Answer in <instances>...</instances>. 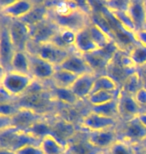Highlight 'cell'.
I'll return each instance as SVG.
<instances>
[{
	"instance_id": "1",
	"label": "cell",
	"mask_w": 146,
	"mask_h": 154,
	"mask_svg": "<svg viewBox=\"0 0 146 154\" xmlns=\"http://www.w3.org/2000/svg\"><path fill=\"white\" fill-rule=\"evenodd\" d=\"M38 139L30 132L20 130L16 127H8L0 130V148H7L17 151L27 145H40Z\"/></svg>"
},
{
	"instance_id": "2",
	"label": "cell",
	"mask_w": 146,
	"mask_h": 154,
	"mask_svg": "<svg viewBox=\"0 0 146 154\" xmlns=\"http://www.w3.org/2000/svg\"><path fill=\"white\" fill-rule=\"evenodd\" d=\"M33 81L34 79L31 75L22 74L13 70L1 72V87L17 99L25 95Z\"/></svg>"
},
{
	"instance_id": "3",
	"label": "cell",
	"mask_w": 146,
	"mask_h": 154,
	"mask_svg": "<svg viewBox=\"0 0 146 154\" xmlns=\"http://www.w3.org/2000/svg\"><path fill=\"white\" fill-rule=\"evenodd\" d=\"M49 18L53 20L60 28H67L71 29L75 32H78L85 27L89 26L91 23V16L84 13L83 11L78 9L68 12V13L57 15L49 12Z\"/></svg>"
},
{
	"instance_id": "4",
	"label": "cell",
	"mask_w": 146,
	"mask_h": 154,
	"mask_svg": "<svg viewBox=\"0 0 146 154\" xmlns=\"http://www.w3.org/2000/svg\"><path fill=\"white\" fill-rule=\"evenodd\" d=\"M28 45H32V50L27 51L31 54H36L37 56L44 59L47 62L51 63L55 67L59 66L72 52L75 50H66L58 47L52 42L42 43V44H33L32 42H29Z\"/></svg>"
},
{
	"instance_id": "5",
	"label": "cell",
	"mask_w": 146,
	"mask_h": 154,
	"mask_svg": "<svg viewBox=\"0 0 146 154\" xmlns=\"http://www.w3.org/2000/svg\"><path fill=\"white\" fill-rule=\"evenodd\" d=\"M59 27L57 24L51 20L50 18H46L41 22L29 27L30 39L33 44H42V43L51 42V40L56 35Z\"/></svg>"
},
{
	"instance_id": "6",
	"label": "cell",
	"mask_w": 146,
	"mask_h": 154,
	"mask_svg": "<svg viewBox=\"0 0 146 154\" xmlns=\"http://www.w3.org/2000/svg\"><path fill=\"white\" fill-rule=\"evenodd\" d=\"M8 20V31L16 51H26L31 41L29 27L21 20Z\"/></svg>"
},
{
	"instance_id": "7",
	"label": "cell",
	"mask_w": 146,
	"mask_h": 154,
	"mask_svg": "<svg viewBox=\"0 0 146 154\" xmlns=\"http://www.w3.org/2000/svg\"><path fill=\"white\" fill-rule=\"evenodd\" d=\"M29 54L30 61V75L34 80L44 82L47 80H52L56 71V67L44 59L37 56L36 54Z\"/></svg>"
},
{
	"instance_id": "8",
	"label": "cell",
	"mask_w": 146,
	"mask_h": 154,
	"mask_svg": "<svg viewBox=\"0 0 146 154\" xmlns=\"http://www.w3.org/2000/svg\"><path fill=\"white\" fill-rule=\"evenodd\" d=\"M16 49L10 38L8 27L5 24L1 25L0 30V63H1V72L10 70L11 61Z\"/></svg>"
},
{
	"instance_id": "9",
	"label": "cell",
	"mask_w": 146,
	"mask_h": 154,
	"mask_svg": "<svg viewBox=\"0 0 146 154\" xmlns=\"http://www.w3.org/2000/svg\"><path fill=\"white\" fill-rule=\"evenodd\" d=\"M122 135L123 140L135 145V144L143 142L146 139V128L136 116L134 118L124 121Z\"/></svg>"
},
{
	"instance_id": "10",
	"label": "cell",
	"mask_w": 146,
	"mask_h": 154,
	"mask_svg": "<svg viewBox=\"0 0 146 154\" xmlns=\"http://www.w3.org/2000/svg\"><path fill=\"white\" fill-rule=\"evenodd\" d=\"M35 3V1L29 0H11L1 7V14L8 19L20 20L29 13Z\"/></svg>"
},
{
	"instance_id": "11",
	"label": "cell",
	"mask_w": 146,
	"mask_h": 154,
	"mask_svg": "<svg viewBox=\"0 0 146 154\" xmlns=\"http://www.w3.org/2000/svg\"><path fill=\"white\" fill-rule=\"evenodd\" d=\"M117 123L118 120L99 115L97 113H94L92 111H89L81 120V126L85 129H87L88 132H95L116 128Z\"/></svg>"
},
{
	"instance_id": "12",
	"label": "cell",
	"mask_w": 146,
	"mask_h": 154,
	"mask_svg": "<svg viewBox=\"0 0 146 154\" xmlns=\"http://www.w3.org/2000/svg\"><path fill=\"white\" fill-rule=\"evenodd\" d=\"M118 107H119L120 119L127 120L134 118L140 113V106L136 102L134 96L121 88L118 95Z\"/></svg>"
},
{
	"instance_id": "13",
	"label": "cell",
	"mask_w": 146,
	"mask_h": 154,
	"mask_svg": "<svg viewBox=\"0 0 146 154\" xmlns=\"http://www.w3.org/2000/svg\"><path fill=\"white\" fill-rule=\"evenodd\" d=\"M56 68L67 70L77 76L86 74V73H93L84 56L75 50Z\"/></svg>"
},
{
	"instance_id": "14",
	"label": "cell",
	"mask_w": 146,
	"mask_h": 154,
	"mask_svg": "<svg viewBox=\"0 0 146 154\" xmlns=\"http://www.w3.org/2000/svg\"><path fill=\"white\" fill-rule=\"evenodd\" d=\"M86 136H87L88 141L93 146L100 150H108L115 141L119 139L116 128L95 132H88L86 134Z\"/></svg>"
},
{
	"instance_id": "15",
	"label": "cell",
	"mask_w": 146,
	"mask_h": 154,
	"mask_svg": "<svg viewBox=\"0 0 146 154\" xmlns=\"http://www.w3.org/2000/svg\"><path fill=\"white\" fill-rule=\"evenodd\" d=\"M40 119H42L40 113L29 107L20 106L16 114L11 117L12 127H16L20 130H27L31 125Z\"/></svg>"
},
{
	"instance_id": "16",
	"label": "cell",
	"mask_w": 146,
	"mask_h": 154,
	"mask_svg": "<svg viewBox=\"0 0 146 154\" xmlns=\"http://www.w3.org/2000/svg\"><path fill=\"white\" fill-rule=\"evenodd\" d=\"M97 75L95 73H86L77 77L75 82L71 86V90L75 96L80 101L87 99V97L91 94L93 86H94L95 80Z\"/></svg>"
},
{
	"instance_id": "17",
	"label": "cell",
	"mask_w": 146,
	"mask_h": 154,
	"mask_svg": "<svg viewBox=\"0 0 146 154\" xmlns=\"http://www.w3.org/2000/svg\"><path fill=\"white\" fill-rule=\"evenodd\" d=\"M127 13L134 23L136 31L146 29V1L130 0Z\"/></svg>"
},
{
	"instance_id": "18",
	"label": "cell",
	"mask_w": 146,
	"mask_h": 154,
	"mask_svg": "<svg viewBox=\"0 0 146 154\" xmlns=\"http://www.w3.org/2000/svg\"><path fill=\"white\" fill-rule=\"evenodd\" d=\"M74 49H75V51L82 55L92 53V52L98 50V47L96 46L91 35H90L88 26L77 32Z\"/></svg>"
},
{
	"instance_id": "19",
	"label": "cell",
	"mask_w": 146,
	"mask_h": 154,
	"mask_svg": "<svg viewBox=\"0 0 146 154\" xmlns=\"http://www.w3.org/2000/svg\"><path fill=\"white\" fill-rule=\"evenodd\" d=\"M49 16V8L45 4V1L36 2L33 8L29 11L28 14H26L21 21H23L28 27H31L35 24L41 22L42 20L46 19Z\"/></svg>"
},
{
	"instance_id": "20",
	"label": "cell",
	"mask_w": 146,
	"mask_h": 154,
	"mask_svg": "<svg viewBox=\"0 0 146 154\" xmlns=\"http://www.w3.org/2000/svg\"><path fill=\"white\" fill-rule=\"evenodd\" d=\"M77 32L73 31L71 29L67 28H60L57 31L56 35L51 40V42L58 47L66 50H74V45H75Z\"/></svg>"
},
{
	"instance_id": "21",
	"label": "cell",
	"mask_w": 146,
	"mask_h": 154,
	"mask_svg": "<svg viewBox=\"0 0 146 154\" xmlns=\"http://www.w3.org/2000/svg\"><path fill=\"white\" fill-rule=\"evenodd\" d=\"M105 150L96 148L89 142L87 136L84 139L72 140L67 145L66 154H100Z\"/></svg>"
},
{
	"instance_id": "22",
	"label": "cell",
	"mask_w": 146,
	"mask_h": 154,
	"mask_svg": "<svg viewBox=\"0 0 146 154\" xmlns=\"http://www.w3.org/2000/svg\"><path fill=\"white\" fill-rule=\"evenodd\" d=\"M40 148L44 154H66L67 146L62 144L53 135L43 137L40 142Z\"/></svg>"
},
{
	"instance_id": "23",
	"label": "cell",
	"mask_w": 146,
	"mask_h": 154,
	"mask_svg": "<svg viewBox=\"0 0 146 154\" xmlns=\"http://www.w3.org/2000/svg\"><path fill=\"white\" fill-rule=\"evenodd\" d=\"M10 70L30 75V61L27 51H16L11 61Z\"/></svg>"
},
{
	"instance_id": "24",
	"label": "cell",
	"mask_w": 146,
	"mask_h": 154,
	"mask_svg": "<svg viewBox=\"0 0 146 154\" xmlns=\"http://www.w3.org/2000/svg\"><path fill=\"white\" fill-rule=\"evenodd\" d=\"M89 111H92L94 113H97L99 115L112 118L115 120H120L119 114V107H118V98L114 99L110 102H107L105 104L97 106H90Z\"/></svg>"
},
{
	"instance_id": "25",
	"label": "cell",
	"mask_w": 146,
	"mask_h": 154,
	"mask_svg": "<svg viewBox=\"0 0 146 154\" xmlns=\"http://www.w3.org/2000/svg\"><path fill=\"white\" fill-rule=\"evenodd\" d=\"M77 77L78 76L67 71V70L56 68V71H55V74L53 76V78H52L51 82L52 85L56 86V87L71 88V86L75 82Z\"/></svg>"
},
{
	"instance_id": "26",
	"label": "cell",
	"mask_w": 146,
	"mask_h": 154,
	"mask_svg": "<svg viewBox=\"0 0 146 154\" xmlns=\"http://www.w3.org/2000/svg\"><path fill=\"white\" fill-rule=\"evenodd\" d=\"M51 96H53L54 99L64 104H67V105H75V104L80 102V100L75 96V94L73 93L70 88H60L52 85Z\"/></svg>"
},
{
	"instance_id": "27",
	"label": "cell",
	"mask_w": 146,
	"mask_h": 154,
	"mask_svg": "<svg viewBox=\"0 0 146 154\" xmlns=\"http://www.w3.org/2000/svg\"><path fill=\"white\" fill-rule=\"evenodd\" d=\"M120 90L117 91H97L93 92L87 97V102L90 104V106H97L101 104H105L107 102H110L114 99L118 98V95L120 93Z\"/></svg>"
},
{
	"instance_id": "28",
	"label": "cell",
	"mask_w": 146,
	"mask_h": 154,
	"mask_svg": "<svg viewBox=\"0 0 146 154\" xmlns=\"http://www.w3.org/2000/svg\"><path fill=\"white\" fill-rule=\"evenodd\" d=\"M119 89L120 87L118 86L117 81L113 77L106 74H102L96 77L91 93L97 91H117Z\"/></svg>"
},
{
	"instance_id": "29",
	"label": "cell",
	"mask_w": 146,
	"mask_h": 154,
	"mask_svg": "<svg viewBox=\"0 0 146 154\" xmlns=\"http://www.w3.org/2000/svg\"><path fill=\"white\" fill-rule=\"evenodd\" d=\"M88 29H89L90 35H91L93 41H94V43L98 47V49L106 47L111 41H113V40H111L109 36H108L106 33L97 25V24L93 23L92 21H91V23L89 24Z\"/></svg>"
},
{
	"instance_id": "30",
	"label": "cell",
	"mask_w": 146,
	"mask_h": 154,
	"mask_svg": "<svg viewBox=\"0 0 146 154\" xmlns=\"http://www.w3.org/2000/svg\"><path fill=\"white\" fill-rule=\"evenodd\" d=\"M110 13L114 19L116 20V22L120 25L121 28L124 29L126 32H128L130 35H132L134 37V32L136 31V28L129 14L127 13V11H117L110 12Z\"/></svg>"
},
{
	"instance_id": "31",
	"label": "cell",
	"mask_w": 146,
	"mask_h": 154,
	"mask_svg": "<svg viewBox=\"0 0 146 154\" xmlns=\"http://www.w3.org/2000/svg\"><path fill=\"white\" fill-rule=\"evenodd\" d=\"M26 131L30 132L38 139H42L43 137L52 133V126L51 123H49L48 121H46L44 119H40L34 123L33 125H31Z\"/></svg>"
},
{
	"instance_id": "32",
	"label": "cell",
	"mask_w": 146,
	"mask_h": 154,
	"mask_svg": "<svg viewBox=\"0 0 146 154\" xmlns=\"http://www.w3.org/2000/svg\"><path fill=\"white\" fill-rule=\"evenodd\" d=\"M109 154H137V149L133 144H130L123 139H118L115 141L109 149Z\"/></svg>"
},
{
	"instance_id": "33",
	"label": "cell",
	"mask_w": 146,
	"mask_h": 154,
	"mask_svg": "<svg viewBox=\"0 0 146 154\" xmlns=\"http://www.w3.org/2000/svg\"><path fill=\"white\" fill-rule=\"evenodd\" d=\"M128 53L135 66L146 65V47L136 44Z\"/></svg>"
},
{
	"instance_id": "34",
	"label": "cell",
	"mask_w": 146,
	"mask_h": 154,
	"mask_svg": "<svg viewBox=\"0 0 146 154\" xmlns=\"http://www.w3.org/2000/svg\"><path fill=\"white\" fill-rule=\"evenodd\" d=\"M141 87L142 86H141L140 78H139L137 72H134L132 74H130L129 76H127V78L124 81V84L121 88L127 91L128 93L134 95Z\"/></svg>"
},
{
	"instance_id": "35",
	"label": "cell",
	"mask_w": 146,
	"mask_h": 154,
	"mask_svg": "<svg viewBox=\"0 0 146 154\" xmlns=\"http://www.w3.org/2000/svg\"><path fill=\"white\" fill-rule=\"evenodd\" d=\"M129 1L130 0H108L102 2V5L109 12L127 11Z\"/></svg>"
},
{
	"instance_id": "36",
	"label": "cell",
	"mask_w": 146,
	"mask_h": 154,
	"mask_svg": "<svg viewBox=\"0 0 146 154\" xmlns=\"http://www.w3.org/2000/svg\"><path fill=\"white\" fill-rule=\"evenodd\" d=\"M19 107L20 106L16 105V103L15 102L0 104V116L13 117L17 113Z\"/></svg>"
},
{
	"instance_id": "37",
	"label": "cell",
	"mask_w": 146,
	"mask_h": 154,
	"mask_svg": "<svg viewBox=\"0 0 146 154\" xmlns=\"http://www.w3.org/2000/svg\"><path fill=\"white\" fill-rule=\"evenodd\" d=\"M16 154H44L39 145H27L18 149Z\"/></svg>"
},
{
	"instance_id": "38",
	"label": "cell",
	"mask_w": 146,
	"mask_h": 154,
	"mask_svg": "<svg viewBox=\"0 0 146 154\" xmlns=\"http://www.w3.org/2000/svg\"><path fill=\"white\" fill-rule=\"evenodd\" d=\"M133 96H134L137 104L140 106V108L146 107V87L145 86H142Z\"/></svg>"
},
{
	"instance_id": "39",
	"label": "cell",
	"mask_w": 146,
	"mask_h": 154,
	"mask_svg": "<svg viewBox=\"0 0 146 154\" xmlns=\"http://www.w3.org/2000/svg\"><path fill=\"white\" fill-rule=\"evenodd\" d=\"M17 100V98H15L14 96L5 90L4 88L0 87V104L2 103H10V102H15Z\"/></svg>"
},
{
	"instance_id": "40",
	"label": "cell",
	"mask_w": 146,
	"mask_h": 154,
	"mask_svg": "<svg viewBox=\"0 0 146 154\" xmlns=\"http://www.w3.org/2000/svg\"><path fill=\"white\" fill-rule=\"evenodd\" d=\"M134 40L136 44L146 47V29L138 30L134 32Z\"/></svg>"
},
{
	"instance_id": "41",
	"label": "cell",
	"mask_w": 146,
	"mask_h": 154,
	"mask_svg": "<svg viewBox=\"0 0 146 154\" xmlns=\"http://www.w3.org/2000/svg\"><path fill=\"white\" fill-rule=\"evenodd\" d=\"M137 118L139 119V121H140L142 124L144 125V127L146 128V112H140L137 115Z\"/></svg>"
},
{
	"instance_id": "42",
	"label": "cell",
	"mask_w": 146,
	"mask_h": 154,
	"mask_svg": "<svg viewBox=\"0 0 146 154\" xmlns=\"http://www.w3.org/2000/svg\"><path fill=\"white\" fill-rule=\"evenodd\" d=\"M0 154H16V152L7 148H0Z\"/></svg>"
},
{
	"instance_id": "43",
	"label": "cell",
	"mask_w": 146,
	"mask_h": 154,
	"mask_svg": "<svg viewBox=\"0 0 146 154\" xmlns=\"http://www.w3.org/2000/svg\"><path fill=\"white\" fill-rule=\"evenodd\" d=\"M137 154H146V151L145 150H139V149H137Z\"/></svg>"
},
{
	"instance_id": "44",
	"label": "cell",
	"mask_w": 146,
	"mask_h": 154,
	"mask_svg": "<svg viewBox=\"0 0 146 154\" xmlns=\"http://www.w3.org/2000/svg\"><path fill=\"white\" fill-rule=\"evenodd\" d=\"M100 154H109V153H108V150H105V151H103V152H101Z\"/></svg>"
},
{
	"instance_id": "45",
	"label": "cell",
	"mask_w": 146,
	"mask_h": 154,
	"mask_svg": "<svg viewBox=\"0 0 146 154\" xmlns=\"http://www.w3.org/2000/svg\"><path fill=\"white\" fill-rule=\"evenodd\" d=\"M145 151H146V150H145Z\"/></svg>"
}]
</instances>
